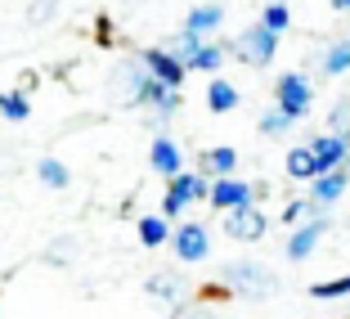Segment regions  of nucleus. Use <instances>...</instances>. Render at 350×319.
I'll return each mask as SVG.
<instances>
[{
	"mask_svg": "<svg viewBox=\"0 0 350 319\" xmlns=\"http://www.w3.org/2000/svg\"><path fill=\"white\" fill-rule=\"evenodd\" d=\"M220 283H225L229 292H238V297H247V301H265L269 292H274V270L265 266V261H225L220 266Z\"/></svg>",
	"mask_w": 350,
	"mask_h": 319,
	"instance_id": "1",
	"label": "nucleus"
},
{
	"mask_svg": "<svg viewBox=\"0 0 350 319\" xmlns=\"http://www.w3.org/2000/svg\"><path fill=\"white\" fill-rule=\"evenodd\" d=\"M328 10H337V14H350V0H328Z\"/></svg>",
	"mask_w": 350,
	"mask_h": 319,
	"instance_id": "30",
	"label": "nucleus"
},
{
	"mask_svg": "<svg viewBox=\"0 0 350 319\" xmlns=\"http://www.w3.org/2000/svg\"><path fill=\"white\" fill-rule=\"evenodd\" d=\"M328 229H332V216H328V212H319V216L301 220V225L288 234V243H283V257H288L292 266L310 261V257H314V247L323 243V234H328Z\"/></svg>",
	"mask_w": 350,
	"mask_h": 319,
	"instance_id": "6",
	"label": "nucleus"
},
{
	"mask_svg": "<svg viewBox=\"0 0 350 319\" xmlns=\"http://www.w3.org/2000/svg\"><path fill=\"white\" fill-rule=\"evenodd\" d=\"M135 59L148 68V77H153V81L171 86V90H180V86H185V77H189V73H185V63L175 59L166 45H144V50H135Z\"/></svg>",
	"mask_w": 350,
	"mask_h": 319,
	"instance_id": "8",
	"label": "nucleus"
},
{
	"mask_svg": "<svg viewBox=\"0 0 350 319\" xmlns=\"http://www.w3.org/2000/svg\"><path fill=\"white\" fill-rule=\"evenodd\" d=\"M283 171H288V180L310 185V180H314V153H310V144H292L288 157H283Z\"/></svg>",
	"mask_w": 350,
	"mask_h": 319,
	"instance_id": "20",
	"label": "nucleus"
},
{
	"mask_svg": "<svg viewBox=\"0 0 350 319\" xmlns=\"http://www.w3.org/2000/svg\"><path fill=\"white\" fill-rule=\"evenodd\" d=\"M36 180H41L45 189H54V194H59V189L72 185V171H68L59 157H41V162H36Z\"/></svg>",
	"mask_w": 350,
	"mask_h": 319,
	"instance_id": "22",
	"label": "nucleus"
},
{
	"mask_svg": "<svg viewBox=\"0 0 350 319\" xmlns=\"http://www.w3.org/2000/svg\"><path fill=\"white\" fill-rule=\"evenodd\" d=\"M350 189V166H337V171H323L310 180V203L319 207V212H328L332 203H341Z\"/></svg>",
	"mask_w": 350,
	"mask_h": 319,
	"instance_id": "13",
	"label": "nucleus"
},
{
	"mask_svg": "<svg viewBox=\"0 0 350 319\" xmlns=\"http://www.w3.org/2000/svg\"><path fill=\"white\" fill-rule=\"evenodd\" d=\"M319 73L323 77H346L350 73V36H323L319 45Z\"/></svg>",
	"mask_w": 350,
	"mask_h": 319,
	"instance_id": "15",
	"label": "nucleus"
},
{
	"mask_svg": "<svg viewBox=\"0 0 350 319\" xmlns=\"http://www.w3.org/2000/svg\"><path fill=\"white\" fill-rule=\"evenodd\" d=\"M180 27L193 31V36H202V41H216L220 27H225V5H220V0H202V5H193V10L185 14Z\"/></svg>",
	"mask_w": 350,
	"mask_h": 319,
	"instance_id": "12",
	"label": "nucleus"
},
{
	"mask_svg": "<svg viewBox=\"0 0 350 319\" xmlns=\"http://www.w3.org/2000/svg\"><path fill=\"white\" fill-rule=\"evenodd\" d=\"M206 194H211V180H206L202 171H180L166 180V194H162V212L157 216L175 220V216H185V207H202Z\"/></svg>",
	"mask_w": 350,
	"mask_h": 319,
	"instance_id": "2",
	"label": "nucleus"
},
{
	"mask_svg": "<svg viewBox=\"0 0 350 319\" xmlns=\"http://www.w3.org/2000/svg\"><path fill=\"white\" fill-rule=\"evenodd\" d=\"M310 297L314 301H346L350 297V275H337L328 283H310Z\"/></svg>",
	"mask_w": 350,
	"mask_h": 319,
	"instance_id": "24",
	"label": "nucleus"
},
{
	"mask_svg": "<svg viewBox=\"0 0 350 319\" xmlns=\"http://www.w3.org/2000/svg\"><path fill=\"white\" fill-rule=\"evenodd\" d=\"M148 166H153L162 180H171V175H180L185 171V149L175 144L171 135H153V144H148Z\"/></svg>",
	"mask_w": 350,
	"mask_h": 319,
	"instance_id": "14",
	"label": "nucleus"
},
{
	"mask_svg": "<svg viewBox=\"0 0 350 319\" xmlns=\"http://www.w3.org/2000/svg\"><path fill=\"white\" fill-rule=\"evenodd\" d=\"M274 108L288 113L292 122L310 117V108H314V81L306 73H278L274 77Z\"/></svg>",
	"mask_w": 350,
	"mask_h": 319,
	"instance_id": "4",
	"label": "nucleus"
},
{
	"mask_svg": "<svg viewBox=\"0 0 350 319\" xmlns=\"http://www.w3.org/2000/svg\"><path fill=\"white\" fill-rule=\"evenodd\" d=\"M198 171H202L206 180H225V175H234L238 171V149H229V144L202 149V153H198Z\"/></svg>",
	"mask_w": 350,
	"mask_h": 319,
	"instance_id": "16",
	"label": "nucleus"
},
{
	"mask_svg": "<svg viewBox=\"0 0 350 319\" xmlns=\"http://www.w3.org/2000/svg\"><path fill=\"white\" fill-rule=\"evenodd\" d=\"M175 319H216V310H206V306H185Z\"/></svg>",
	"mask_w": 350,
	"mask_h": 319,
	"instance_id": "29",
	"label": "nucleus"
},
{
	"mask_svg": "<svg viewBox=\"0 0 350 319\" xmlns=\"http://www.w3.org/2000/svg\"><path fill=\"white\" fill-rule=\"evenodd\" d=\"M220 229H225L234 243H260V238L269 234V216L252 203V207H238V212H225V216H220Z\"/></svg>",
	"mask_w": 350,
	"mask_h": 319,
	"instance_id": "7",
	"label": "nucleus"
},
{
	"mask_svg": "<svg viewBox=\"0 0 350 319\" xmlns=\"http://www.w3.org/2000/svg\"><path fill=\"white\" fill-rule=\"evenodd\" d=\"M171 252L180 266H198V261L211 257V229L202 220H180L171 225Z\"/></svg>",
	"mask_w": 350,
	"mask_h": 319,
	"instance_id": "5",
	"label": "nucleus"
},
{
	"mask_svg": "<svg viewBox=\"0 0 350 319\" xmlns=\"http://www.w3.org/2000/svg\"><path fill=\"white\" fill-rule=\"evenodd\" d=\"M256 203V185L252 180H234V175H225V180H211V194H206V207L211 212H238V207H252Z\"/></svg>",
	"mask_w": 350,
	"mask_h": 319,
	"instance_id": "9",
	"label": "nucleus"
},
{
	"mask_svg": "<svg viewBox=\"0 0 350 319\" xmlns=\"http://www.w3.org/2000/svg\"><path fill=\"white\" fill-rule=\"evenodd\" d=\"M256 23H260V27H269L274 36H283V31L292 27V5H288V0H265Z\"/></svg>",
	"mask_w": 350,
	"mask_h": 319,
	"instance_id": "21",
	"label": "nucleus"
},
{
	"mask_svg": "<svg viewBox=\"0 0 350 319\" xmlns=\"http://www.w3.org/2000/svg\"><path fill=\"white\" fill-rule=\"evenodd\" d=\"M0 117H5V122H27V117H31V99H27V90H5Z\"/></svg>",
	"mask_w": 350,
	"mask_h": 319,
	"instance_id": "23",
	"label": "nucleus"
},
{
	"mask_svg": "<svg viewBox=\"0 0 350 319\" xmlns=\"http://www.w3.org/2000/svg\"><path fill=\"white\" fill-rule=\"evenodd\" d=\"M54 10H59V0H41V5H36V10L27 14V18H31V23H45V18H50Z\"/></svg>",
	"mask_w": 350,
	"mask_h": 319,
	"instance_id": "28",
	"label": "nucleus"
},
{
	"mask_svg": "<svg viewBox=\"0 0 350 319\" xmlns=\"http://www.w3.org/2000/svg\"><path fill=\"white\" fill-rule=\"evenodd\" d=\"M310 216H319V207L310 203V198H292V203L283 207V216H278V225H288V229H297L301 220H310Z\"/></svg>",
	"mask_w": 350,
	"mask_h": 319,
	"instance_id": "26",
	"label": "nucleus"
},
{
	"mask_svg": "<svg viewBox=\"0 0 350 319\" xmlns=\"http://www.w3.org/2000/svg\"><path fill=\"white\" fill-rule=\"evenodd\" d=\"M185 288H189V283H185L180 275H171V270H157V275L144 279V297L157 301V306H171L175 315L189 306V301H185Z\"/></svg>",
	"mask_w": 350,
	"mask_h": 319,
	"instance_id": "10",
	"label": "nucleus"
},
{
	"mask_svg": "<svg viewBox=\"0 0 350 319\" xmlns=\"http://www.w3.org/2000/svg\"><path fill=\"white\" fill-rule=\"evenodd\" d=\"M328 135H346L350 140V99H337L328 108Z\"/></svg>",
	"mask_w": 350,
	"mask_h": 319,
	"instance_id": "27",
	"label": "nucleus"
},
{
	"mask_svg": "<svg viewBox=\"0 0 350 319\" xmlns=\"http://www.w3.org/2000/svg\"><path fill=\"white\" fill-rule=\"evenodd\" d=\"M238 103H243V90H238L234 81H229V77H211V81H206V108H211V113H234Z\"/></svg>",
	"mask_w": 350,
	"mask_h": 319,
	"instance_id": "17",
	"label": "nucleus"
},
{
	"mask_svg": "<svg viewBox=\"0 0 350 319\" xmlns=\"http://www.w3.org/2000/svg\"><path fill=\"white\" fill-rule=\"evenodd\" d=\"M292 126H297V122H292L288 113H278V108H265V113H260V122H256V131L265 135V140H278V135H288Z\"/></svg>",
	"mask_w": 350,
	"mask_h": 319,
	"instance_id": "25",
	"label": "nucleus"
},
{
	"mask_svg": "<svg viewBox=\"0 0 350 319\" xmlns=\"http://www.w3.org/2000/svg\"><path fill=\"white\" fill-rule=\"evenodd\" d=\"M135 238H139V247L157 252V247L171 243V220H166V216H139V220H135Z\"/></svg>",
	"mask_w": 350,
	"mask_h": 319,
	"instance_id": "19",
	"label": "nucleus"
},
{
	"mask_svg": "<svg viewBox=\"0 0 350 319\" xmlns=\"http://www.w3.org/2000/svg\"><path fill=\"white\" fill-rule=\"evenodd\" d=\"M225 50L234 59H243L247 68H269L278 54V36L269 27H260V23H247L238 36H225Z\"/></svg>",
	"mask_w": 350,
	"mask_h": 319,
	"instance_id": "3",
	"label": "nucleus"
},
{
	"mask_svg": "<svg viewBox=\"0 0 350 319\" xmlns=\"http://www.w3.org/2000/svg\"><path fill=\"white\" fill-rule=\"evenodd\" d=\"M310 153H314V175L337 171V166H350V140L346 135H314L310 140Z\"/></svg>",
	"mask_w": 350,
	"mask_h": 319,
	"instance_id": "11",
	"label": "nucleus"
},
{
	"mask_svg": "<svg viewBox=\"0 0 350 319\" xmlns=\"http://www.w3.org/2000/svg\"><path fill=\"white\" fill-rule=\"evenodd\" d=\"M225 36H216V41H202L198 45V54L185 63L189 73H211V77H220V68H225Z\"/></svg>",
	"mask_w": 350,
	"mask_h": 319,
	"instance_id": "18",
	"label": "nucleus"
},
{
	"mask_svg": "<svg viewBox=\"0 0 350 319\" xmlns=\"http://www.w3.org/2000/svg\"><path fill=\"white\" fill-rule=\"evenodd\" d=\"M0 103H5V94H0Z\"/></svg>",
	"mask_w": 350,
	"mask_h": 319,
	"instance_id": "31",
	"label": "nucleus"
}]
</instances>
